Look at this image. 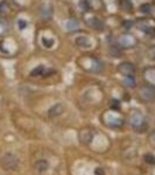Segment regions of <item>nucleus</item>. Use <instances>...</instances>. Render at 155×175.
<instances>
[{
  "label": "nucleus",
  "mask_w": 155,
  "mask_h": 175,
  "mask_svg": "<svg viewBox=\"0 0 155 175\" xmlns=\"http://www.w3.org/2000/svg\"><path fill=\"white\" fill-rule=\"evenodd\" d=\"M119 71L121 74H124L125 76H128V75H134L135 73V67L132 63H128V62H124V63L119 64Z\"/></svg>",
  "instance_id": "6e6552de"
},
{
  "label": "nucleus",
  "mask_w": 155,
  "mask_h": 175,
  "mask_svg": "<svg viewBox=\"0 0 155 175\" xmlns=\"http://www.w3.org/2000/svg\"><path fill=\"white\" fill-rule=\"evenodd\" d=\"M42 44H43L44 47H47V48H50V47H53L54 40H49V39H47V38H42Z\"/></svg>",
  "instance_id": "a211bd4d"
},
{
  "label": "nucleus",
  "mask_w": 155,
  "mask_h": 175,
  "mask_svg": "<svg viewBox=\"0 0 155 175\" xmlns=\"http://www.w3.org/2000/svg\"><path fill=\"white\" fill-rule=\"evenodd\" d=\"M138 27L140 30L147 34H152L155 30V20L153 19H142L138 22Z\"/></svg>",
  "instance_id": "39448f33"
},
{
  "label": "nucleus",
  "mask_w": 155,
  "mask_h": 175,
  "mask_svg": "<svg viewBox=\"0 0 155 175\" xmlns=\"http://www.w3.org/2000/svg\"><path fill=\"white\" fill-rule=\"evenodd\" d=\"M148 141H149V144L152 145V147H154L155 148V131H153L149 134V137H148Z\"/></svg>",
  "instance_id": "6ab92c4d"
},
{
  "label": "nucleus",
  "mask_w": 155,
  "mask_h": 175,
  "mask_svg": "<svg viewBox=\"0 0 155 175\" xmlns=\"http://www.w3.org/2000/svg\"><path fill=\"white\" fill-rule=\"evenodd\" d=\"M111 107L113 110H119L120 109V103L119 101H117V99H113L111 102Z\"/></svg>",
  "instance_id": "aec40b11"
},
{
  "label": "nucleus",
  "mask_w": 155,
  "mask_h": 175,
  "mask_svg": "<svg viewBox=\"0 0 155 175\" xmlns=\"http://www.w3.org/2000/svg\"><path fill=\"white\" fill-rule=\"evenodd\" d=\"M144 159L145 161L148 164V165H155V155L152 154V153H146L144 155Z\"/></svg>",
  "instance_id": "dca6fc26"
},
{
  "label": "nucleus",
  "mask_w": 155,
  "mask_h": 175,
  "mask_svg": "<svg viewBox=\"0 0 155 175\" xmlns=\"http://www.w3.org/2000/svg\"><path fill=\"white\" fill-rule=\"evenodd\" d=\"M63 110L64 109L61 104H56V105H54V106L49 110L48 114H49V117H57L63 112Z\"/></svg>",
  "instance_id": "1a4fd4ad"
},
{
  "label": "nucleus",
  "mask_w": 155,
  "mask_h": 175,
  "mask_svg": "<svg viewBox=\"0 0 155 175\" xmlns=\"http://www.w3.org/2000/svg\"><path fill=\"white\" fill-rule=\"evenodd\" d=\"M92 131H87V130H82L81 134H79V139L82 142H85V144H89L90 141L92 140Z\"/></svg>",
  "instance_id": "9d476101"
},
{
  "label": "nucleus",
  "mask_w": 155,
  "mask_h": 175,
  "mask_svg": "<svg viewBox=\"0 0 155 175\" xmlns=\"http://www.w3.org/2000/svg\"><path fill=\"white\" fill-rule=\"evenodd\" d=\"M0 164L2 166L4 169H11V170H14L16 167H18V164L19 161L16 159V156L11 154V153H7L5 155L1 158L0 160Z\"/></svg>",
  "instance_id": "20e7f679"
},
{
  "label": "nucleus",
  "mask_w": 155,
  "mask_h": 175,
  "mask_svg": "<svg viewBox=\"0 0 155 175\" xmlns=\"http://www.w3.org/2000/svg\"><path fill=\"white\" fill-rule=\"evenodd\" d=\"M67 28H68V30H76L79 28V24L76 20H70L67 22Z\"/></svg>",
  "instance_id": "2eb2a0df"
},
{
  "label": "nucleus",
  "mask_w": 155,
  "mask_h": 175,
  "mask_svg": "<svg viewBox=\"0 0 155 175\" xmlns=\"http://www.w3.org/2000/svg\"><path fill=\"white\" fill-rule=\"evenodd\" d=\"M44 73H46V68H44V65L40 64L39 67H36L35 69L32 70L30 75H32V76H40V75H44Z\"/></svg>",
  "instance_id": "4468645a"
},
{
  "label": "nucleus",
  "mask_w": 155,
  "mask_h": 175,
  "mask_svg": "<svg viewBox=\"0 0 155 175\" xmlns=\"http://www.w3.org/2000/svg\"><path fill=\"white\" fill-rule=\"evenodd\" d=\"M144 78L147 84L155 88V67H149L144 70Z\"/></svg>",
  "instance_id": "0eeeda50"
},
{
  "label": "nucleus",
  "mask_w": 155,
  "mask_h": 175,
  "mask_svg": "<svg viewBox=\"0 0 155 175\" xmlns=\"http://www.w3.org/2000/svg\"><path fill=\"white\" fill-rule=\"evenodd\" d=\"M75 42H76V44L79 46V47H85V48H87V47L90 46V41L87 40V38H84V36H78Z\"/></svg>",
  "instance_id": "f8f14e48"
},
{
  "label": "nucleus",
  "mask_w": 155,
  "mask_h": 175,
  "mask_svg": "<svg viewBox=\"0 0 155 175\" xmlns=\"http://www.w3.org/2000/svg\"><path fill=\"white\" fill-rule=\"evenodd\" d=\"M35 168L36 170H39V172H46L47 168H48V164H47V161L46 160H39L36 164H35Z\"/></svg>",
  "instance_id": "ddd939ff"
},
{
  "label": "nucleus",
  "mask_w": 155,
  "mask_h": 175,
  "mask_svg": "<svg viewBox=\"0 0 155 175\" xmlns=\"http://www.w3.org/2000/svg\"><path fill=\"white\" fill-rule=\"evenodd\" d=\"M124 84L128 88H134L135 87V78L133 75H128V76H125V79H124Z\"/></svg>",
  "instance_id": "9b49d317"
},
{
  "label": "nucleus",
  "mask_w": 155,
  "mask_h": 175,
  "mask_svg": "<svg viewBox=\"0 0 155 175\" xmlns=\"http://www.w3.org/2000/svg\"><path fill=\"white\" fill-rule=\"evenodd\" d=\"M138 43V40L131 34H124L119 38V44L122 48H132Z\"/></svg>",
  "instance_id": "423d86ee"
},
{
  "label": "nucleus",
  "mask_w": 155,
  "mask_h": 175,
  "mask_svg": "<svg viewBox=\"0 0 155 175\" xmlns=\"http://www.w3.org/2000/svg\"><path fill=\"white\" fill-rule=\"evenodd\" d=\"M102 120L107 127H111V128H119V127L124 125V120L121 119L120 117L114 114V112L112 111L105 112L102 116Z\"/></svg>",
  "instance_id": "f03ea898"
},
{
  "label": "nucleus",
  "mask_w": 155,
  "mask_h": 175,
  "mask_svg": "<svg viewBox=\"0 0 155 175\" xmlns=\"http://www.w3.org/2000/svg\"><path fill=\"white\" fill-rule=\"evenodd\" d=\"M128 120L130 124L132 125V127H134L138 132H144L147 128V123H146L145 117L141 114L140 112L134 111L132 112L130 117H128Z\"/></svg>",
  "instance_id": "f257e3e1"
},
{
  "label": "nucleus",
  "mask_w": 155,
  "mask_h": 175,
  "mask_svg": "<svg viewBox=\"0 0 155 175\" xmlns=\"http://www.w3.org/2000/svg\"><path fill=\"white\" fill-rule=\"evenodd\" d=\"M138 97L140 98L142 102L150 103L155 101V88L149 84H144L139 88Z\"/></svg>",
  "instance_id": "7ed1b4c3"
},
{
  "label": "nucleus",
  "mask_w": 155,
  "mask_h": 175,
  "mask_svg": "<svg viewBox=\"0 0 155 175\" xmlns=\"http://www.w3.org/2000/svg\"><path fill=\"white\" fill-rule=\"evenodd\" d=\"M148 57L152 58V60H155V46H153V47L148 50Z\"/></svg>",
  "instance_id": "4be33fe9"
},
{
  "label": "nucleus",
  "mask_w": 155,
  "mask_h": 175,
  "mask_svg": "<svg viewBox=\"0 0 155 175\" xmlns=\"http://www.w3.org/2000/svg\"><path fill=\"white\" fill-rule=\"evenodd\" d=\"M95 174L96 175H105V170H104V168H102V167H97V168L95 169Z\"/></svg>",
  "instance_id": "5701e85b"
},
{
  "label": "nucleus",
  "mask_w": 155,
  "mask_h": 175,
  "mask_svg": "<svg viewBox=\"0 0 155 175\" xmlns=\"http://www.w3.org/2000/svg\"><path fill=\"white\" fill-rule=\"evenodd\" d=\"M140 12L145 13V14H149L152 12V5L150 4H142L140 6Z\"/></svg>",
  "instance_id": "f3484780"
},
{
  "label": "nucleus",
  "mask_w": 155,
  "mask_h": 175,
  "mask_svg": "<svg viewBox=\"0 0 155 175\" xmlns=\"http://www.w3.org/2000/svg\"><path fill=\"white\" fill-rule=\"evenodd\" d=\"M18 26H19V28L21 29V30H24V29L27 27V22H26L24 19H20V20H18Z\"/></svg>",
  "instance_id": "412c9836"
}]
</instances>
